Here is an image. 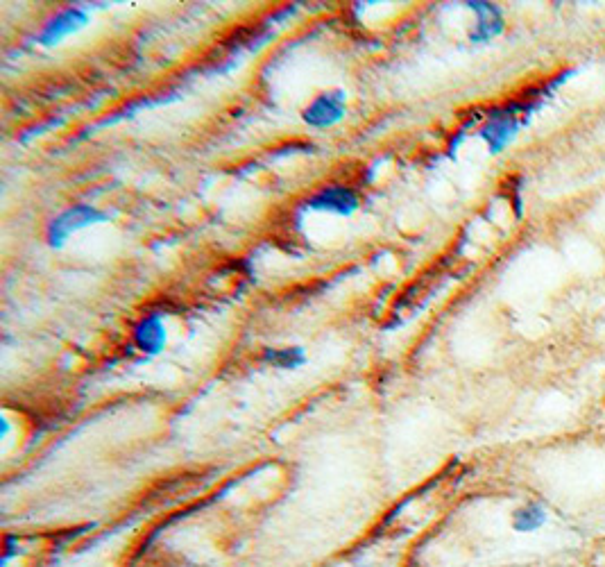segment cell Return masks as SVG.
Instances as JSON below:
<instances>
[{"mask_svg":"<svg viewBox=\"0 0 605 567\" xmlns=\"http://www.w3.org/2000/svg\"><path fill=\"white\" fill-rule=\"evenodd\" d=\"M513 132H515L513 118L499 116V118H492V121L488 123V128L483 130V139L488 141L492 152H499L510 139H513Z\"/></svg>","mask_w":605,"mask_h":567,"instance_id":"cell-6","label":"cell"},{"mask_svg":"<svg viewBox=\"0 0 605 567\" xmlns=\"http://www.w3.org/2000/svg\"><path fill=\"white\" fill-rule=\"evenodd\" d=\"M89 23V14L80 10V7H68V10L59 12L53 21H48L44 30L39 32L41 46H55L59 41L71 37L73 32L82 30Z\"/></svg>","mask_w":605,"mask_h":567,"instance_id":"cell-4","label":"cell"},{"mask_svg":"<svg viewBox=\"0 0 605 567\" xmlns=\"http://www.w3.org/2000/svg\"><path fill=\"white\" fill-rule=\"evenodd\" d=\"M134 343L141 352H148V354L161 352V348H164V343H166L164 320H161L159 316L143 318L134 329Z\"/></svg>","mask_w":605,"mask_h":567,"instance_id":"cell-5","label":"cell"},{"mask_svg":"<svg viewBox=\"0 0 605 567\" xmlns=\"http://www.w3.org/2000/svg\"><path fill=\"white\" fill-rule=\"evenodd\" d=\"M105 220H109V214L100 211L98 207L75 205L71 209H66L64 214H59L53 223L48 225V232H46L48 245H53V248H62L68 236H73L80 230H87V227H91V225L105 223Z\"/></svg>","mask_w":605,"mask_h":567,"instance_id":"cell-1","label":"cell"},{"mask_svg":"<svg viewBox=\"0 0 605 567\" xmlns=\"http://www.w3.org/2000/svg\"><path fill=\"white\" fill-rule=\"evenodd\" d=\"M266 361L281 370H295L304 366L306 357L300 348H284V350H270L266 354Z\"/></svg>","mask_w":605,"mask_h":567,"instance_id":"cell-9","label":"cell"},{"mask_svg":"<svg viewBox=\"0 0 605 567\" xmlns=\"http://www.w3.org/2000/svg\"><path fill=\"white\" fill-rule=\"evenodd\" d=\"M306 207L313 211H327V214H336V216H352L356 209L361 207L359 196L347 186H327V189H320L315 196L309 198Z\"/></svg>","mask_w":605,"mask_h":567,"instance_id":"cell-3","label":"cell"},{"mask_svg":"<svg viewBox=\"0 0 605 567\" xmlns=\"http://www.w3.org/2000/svg\"><path fill=\"white\" fill-rule=\"evenodd\" d=\"M547 524V511L540 504H526L513 515V529L519 533H533Z\"/></svg>","mask_w":605,"mask_h":567,"instance_id":"cell-8","label":"cell"},{"mask_svg":"<svg viewBox=\"0 0 605 567\" xmlns=\"http://www.w3.org/2000/svg\"><path fill=\"white\" fill-rule=\"evenodd\" d=\"M472 10L476 14H479V28H476V32L472 35L474 41H488L494 35H499V32H501V19H499V12L494 10L492 5L474 3Z\"/></svg>","mask_w":605,"mask_h":567,"instance_id":"cell-7","label":"cell"},{"mask_svg":"<svg viewBox=\"0 0 605 567\" xmlns=\"http://www.w3.org/2000/svg\"><path fill=\"white\" fill-rule=\"evenodd\" d=\"M347 112V98L343 91H327L313 100V103L304 109L302 118L306 125L318 130L334 128L345 118Z\"/></svg>","mask_w":605,"mask_h":567,"instance_id":"cell-2","label":"cell"}]
</instances>
